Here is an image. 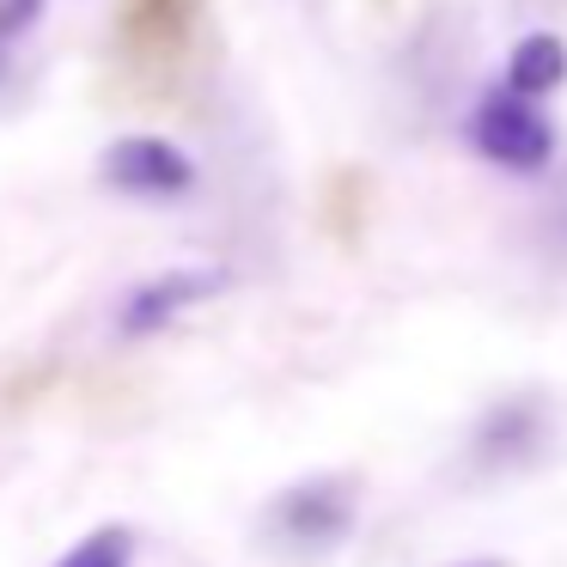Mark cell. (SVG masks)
I'll return each mask as SVG.
<instances>
[{"label": "cell", "mask_w": 567, "mask_h": 567, "mask_svg": "<svg viewBox=\"0 0 567 567\" xmlns=\"http://www.w3.org/2000/svg\"><path fill=\"white\" fill-rule=\"evenodd\" d=\"M470 147L501 172L537 177L555 159V123L537 111V99H525L513 86H488L470 111Z\"/></svg>", "instance_id": "cell-3"}, {"label": "cell", "mask_w": 567, "mask_h": 567, "mask_svg": "<svg viewBox=\"0 0 567 567\" xmlns=\"http://www.w3.org/2000/svg\"><path fill=\"white\" fill-rule=\"evenodd\" d=\"M549 452H555L549 396L518 391V396H501V403H488L476 415L470 445H464V464L476 470V476H518V470H537Z\"/></svg>", "instance_id": "cell-1"}, {"label": "cell", "mask_w": 567, "mask_h": 567, "mask_svg": "<svg viewBox=\"0 0 567 567\" xmlns=\"http://www.w3.org/2000/svg\"><path fill=\"white\" fill-rule=\"evenodd\" d=\"M43 0H0V38H19L25 25H38Z\"/></svg>", "instance_id": "cell-8"}, {"label": "cell", "mask_w": 567, "mask_h": 567, "mask_svg": "<svg viewBox=\"0 0 567 567\" xmlns=\"http://www.w3.org/2000/svg\"><path fill=\"white\" fill-rule=\"evenodd\" d=\"M226 281H233V275L214 269V262L165 269V275H153V281H141L135 293L116 306V330L123 336H159L165 323H177L184 311H196V306H208L214 293H226Z\"/></svg>", "instance_id": "cell-5"}, {"label": "cell", "mask_w": 567, "mask_h": 567, "mask_svg": "<svg viewBox=\"0 0 567 567\" xmlns=\"http://www.w3.org/2000/svg\"><path fill=\"white\" fill-rule=\"evenodd\" d=\"M55 567H135V530L128 525H99L74 543Z\"/></svg>", "instance_id": "cell-7"}, {"label": "cell", "mask_w": 567, "mask_h": 567, "mask_svg": "<svg viewBox=\"0 0 567 567\" xmlns=\"http://www.w3.org/2000/svg\"><path fill=\"white\" fill-rule=\"evenodd\" d=\"M506 86L525 92V99H549V92L567 86V43L555 31H530V38L513 43L506 55Z\"/></svg>", "instance_id": "cell-6"}, {"label": "cell", "mask_w": 567, "mask_h": 567, "mask_svg": "<svg viewBox=\"0 0 567 567\" xmlns=\"http://www.w3.org/2000/svg\"><path fill=\"white\" fill-rule=\"evenodd\" d=\"M269 537L293 555H330L348 543V530L360 525V501L348 476H306L293 488H281L269 501Z\"/></svg>", "instance_id": "cell-2"}, {"label": "cell", "mask_w": 567, "mask_h": 567, "mask_svg": "<svg viewBox=\"0 0 567 567\" xmlns=\"http://www.w3.org/2000/svg\"><path fill=\"white\" fill-rule=\"evenodd\" d=\"M104 184L141 202H177L196 189V159L165 135H123L104 147Z\"/></svg>", "instance_id": "cell-4"}, {"label": "cell", "mask_w": 567, "mask_h": 567, "mask_svg": "<svg viewBox=\"0 0 567 567\" xmlns=\"http://www.w3.org/2000/svg\"><path fill=\"white\" fill-rule=\"evenodd\" d=\"M464 567H506V561H464Z\"/></svg>", "instance_id": "cell-9"}]
</instances>
